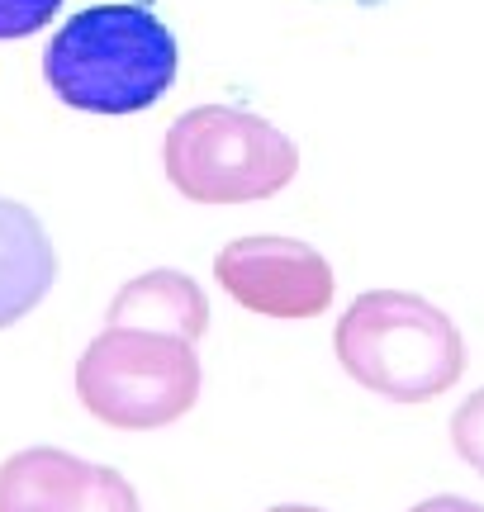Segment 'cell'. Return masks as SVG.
Returning <instances> with one entry per match:
<instances>
[{"label":"cell","instance_id":"8992f818","mask_svg":"<svg viewBox=\"0 0 484 512\" xmlns=\"http://www.w3.org/2000/svg\"><path fill=\"white\" fill-rule=\"evenodd\" d=\"M0 512H143V503L110 465L29 446L0 465Z\"/></svg>","mask_w":484,"mask_h":512},{"label":"cell","instance_id":"7a4b0ae2","mask_svg":"<svg viewBox=\"0 0 484 512\" xmlns=\"http://www.w3.org/2000/svg\"><path fill=\"white\" fill-rule=\"evenodd\" d=\"M333 351L375 399L432 403L466 375V337L447 309L409 290L356 294L337 318Z\"/></svg>","mask_w":484,"mask_h":512},{"label":"cell","instance_id":"52a82bcc","mask_svg":"<svg viewBox=\"0 0 484 512\" xmlns=\"http://www.w3.org/2000/svg\"><path fill=\"white\" fill-rule=\"evenodd\" d=\"M57 285V252L38 214L19 200H0V328H15L19 318L48 299Z\"/></svg>","mask_w":484,"mask_h":512},{"label":"cell","instance_id":"5b68a950","mask_svg":"<svg viewBox=\"0 0 484 512\" xmlns=\"http://www.w3.org/2000/svg\"><path fill=\"white\" fill-rule=\"evenodd\" d=\"M214 280L233 304L261 318H318L328 313L337 290L328 256L309 242L276 233L233 238L214 256Z\"/></svg>","mask_w":484,"mask_h":512},{"label":"cell","instance_id":"277c9868","mask_svg":"<svg viewBox=\"0 0 484 512\" xmlns=\"http://www.w3.org/2000/svg\"><path fill=\"white\" fill-rule=\"evenodd\" d=\"M205 389L200 351L186 337L105 328L76 361L81 408L119 432H157L181 422Z\"/></svg>","mask_w":484,"mask_h":512},{"label":"cell","instance_id":"6da1fadb","mask_svg":"<svg viewBox=\"0 0 484 512\" xmlns=\"http://www.w3.org/2000/svg\"><path fill=\"white\" fill-rule=\"evenodd\" d=\"M181 48L143 5H91L43 48V81L72 110L138 114L171 91Z\"/></svg>","mask_w":484,"mask_h":512},{"label":"cell","instance_id":"3957f363","mask_svg":"<svg viewBox=\"0 0 484 512\" xmlns=\"http://www.w3.org/2000/svg\"><path fill=\"white\" fill-rule=\"evenodd\" d=\"M162 171L190 204H257L295 181L299 147L233 105H195L162 138Z\"/></svg>","mask_w":484,"mask_h":512},{"label":"cell","instance_id":"30bf717a","mask_svg":"<svg viewBox=\"0 0 484 512\" xmlns=\"http://www.w3.org/2000/svg\"><path fill=\"white\" fill-rule=\"evenodd\" d=\"M62 0H0V38H29L48 29Z\"/></svg>","mask_w":484,"mask_h":512},{"label":"cell","instance_id":"9c48e42d","mask_svg":"<svg viewBox=\"0 0 484 512\" xmlns=\"http://www.w3.org/2000/svg\"><path fill=\"white\" fill-rule=\"evenodd\" d=\"M451 446H456V456L484 479V389L466 394L461 408L451 413Z\"/></svg>","mask_w":484,"mask_h":512},{"label":"cell","instance_id":"7c38bea8","mask_svg":"<svg viewBox=\"0 0 484 512\" xmlns=\"http://www.w3.org/2000/svg\"><path fill=\"white\" fill-rule=\"evenodd\" d=\"M266 512H323V508H309V503H280V508H266Z\"/></svg>","mask_w":484,"mask_h":512},{"label":"cell","instance_id":"ba28073f","mask_svg":"<svg viewBox=\"0 0 484 512\" xmlns=\"http://www.w3.org/2000/svg\"><path fill=\"white\" fill-rule=\"evenodd\" d=\"M105 328H143L200 342L209 328V299L186 271H148L119 285L105 309Z\"/></svg>","mask_w":484,"mask_h":512},{"label":"cell","instance_id":"8fae6325","mask_svg":"<svg viewBox=\"0 0 484 512\" xmlns=\"http://www.w3.org/2000/svg\"><path fill=\"white\" fill-rule=\"evenodd\" d=\"M409 512H484L480 503H470L461 494H437V498H423V503H413Z\"/></svg>","mask_w":484,"mask_h":512}]
</instances>
